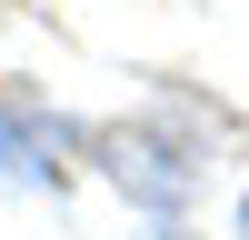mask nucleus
<instances>
[{
    "label": "nucleus",
    "instance_id": "1",
    "mask_svg": "<svg viewBox=\"0 0 249 240\" xmlns=\"http://www.w3.org/2000/svg\"><path fill=\"white\" fill-rule=\"evenodd\" d=\"M239 240H249V200H239Z\"/></svg>",
    "mask_w": 249,
    "mask_h": 240
}]
</instances>
